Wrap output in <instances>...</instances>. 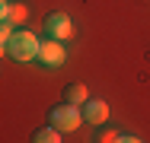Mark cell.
I'll list each match as a JSON object with an SVG mask.
<instances>
[{
    "instance_id": "1",
    "label": "cell",
    "mask_w": 150,
    "mask_h": 143,
    "mask_svg": "<svg viewBox=\"0 0 150 143\" xmlns=\"http://www.w3.org/2000/svg\"><path fill=\"white\" fill-rule=\"evenodd\" d=\"M38 48H42V41L32 35V32H26V29H16L13 35H10V41L3 45V51L13 57V60H35L38 57Z\"/></svg>"
},
{
    "instance_id": "2",
    "label": "cell",
    "mask_w": 150,
    "mask_h": 143,
    "mask_svg": "<svg viewBox=\"0 0 150 143\" xmlns=\"http://www.w3.org/2000/svg\"><path fill=\"white\" fill-rule=\"evenodd\" d=\"M48 124L61 130V134H70V130H77L80 124H83V111H80V105H67V102H61L54 105L51 111H48Z\"/></svg>"
},
{
    "instance_id": "3",
    "label": "cell",
    "mask_w": 150,
    "mask_h": 143,
    "mask_svg": "<svg viewBox=\"0 0 150 143\" xmlns=\"http://www.w3.org/2000/svg\"><path fill=\"white\" fill-rule=\"evenodd\" d=\"M45 35H48V38H58V41L70 38V35H74L70 16H67V13H48V16H45Z\"/></svg>"
},
{
    "instance_id": "4",
    "label": "cell",
    "mask_w": 150,
    "mask_h": 143,
    "mask_svg": "<svg viewBox=\"0 0 150 143\" xmlns=\"http://www.w3.org/2000/svg\"><path fill=\"white\" fill-rule=\"evenodd\" d=\"M64 57H67V51H64V45H61L58 38H45L42 48H38V57H35V60L45 64V67H61Z\"/></svg>"
},
{
    "instance_id": "5",
    "label": "cell",
    "mask_w": 150,
    "mask_h": 143,
    "mask_svg": "<svg viewBox=\"0 0 150 143\" xmlns=\"http://www.w3.org/2000/svg\"><path fill=\"white\" fill-rule=\"evenodd\" d=\"M80 111H83V121H86V124L102 127V124H105V118H109V105H105L102 99H86V102L80 105Z\"/></svg>"
},
{
    "instance_id": "6",
    "label": "cell",
    "mask_w": 150,
    "mask_h": 143,
    "mask_svg": "<svg viewBox=\"0 0 150 143\" xmlns=\"http://www.w3.org/2000/svg\"><path fill=\"white\" fill-rule=\"evenodd\" d=\"M26 16H29V10H26L23 3H16V0H3V3H0V22H6V26H19Z\"/></svg>"
},
{
    "instance_id": "7",
    "label": "cell",
    "mask_w": 150,
    "mask_h": 143,
    "mask_svg": "<svg viewBox=\"0 0 150 143\" xmlns=\"http://www.w3.org/2000/svg\"><path fill=\"white\" fill-rule=\"evenodd\" d=\"M86 99H90V92H86L83 83H67L64 86V102L67 105H83Z\"/></svg>"
},
{
    "instance_id": "8",
    "label": "cell",
    "mask_w": 150,
    "mask_h": 143,
    "mask_svg": "<svg viewBox=\"0 0 150 143\" xmlns=\"http://www.w3.org/2000/svg\"><path fill=\"white\" fill-rule=\"evenodd\" d=\"M32 143H61V130H54L51 124L48 127H38L32 134Z\"/></svg>"
},
{
    "instance_id": "9",
    "label": "cell",
    "mask_w": 150,
    "mask_h": 143,
    "mask_svg": "<svg viewBox=\"0 0 150 143\" xmlns=\"http://www.w3.org/2000/svg\"><path fill=\"white\" fill-rule=\"evenodd\" d=\"M121 134H115V130H99L96 137H93V143H115Z\"/></svg>"
},
{
    "instance_id": "10",
    "label": "cell",
    "mask_w": 150,
    "mask_h": 143,
    "mask_svg": "<svg viewBox=\"0 0 150 143\" xmlns=\"http://www.w3.org/2000/svg\"><path fill=\"white\" fill-rule=\"evenodd\" d=\"M115 143H141V140H137V137H118Z\"/></svg>"
}]
</instances>
